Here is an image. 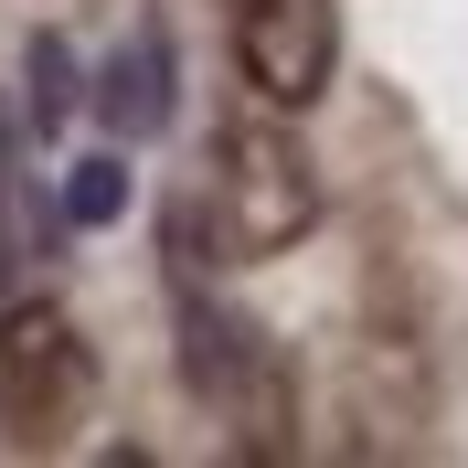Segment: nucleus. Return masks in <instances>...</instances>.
Instances as JSON below:
<instances>
[{"mask_svg":"<svg viewBox=\"0 0 468 468\" xmlns=\"http://www.w3.org/2000/svg\"><path fill=\"white\" fill-rule=\"evenodd\" d=\"M203 224L224 256L213 266H256V256H288L298 234L320 224V171H309V149L266 117H234L224 139H213V192H203Z\"/></svg>","mask_w":468,"mask_h":468,"instance_id":"obj_1","label":"nucleus"},{"mask_svg":"<svg viewBox=\"0 0 468 468\" xmlns=\"http://www.w3.org/2000/svg\"><path fill=\"white\" fill-rule=\"evenodd\" d=\"M224 22H234V75L277 117L330 96V75H341V0H224Z\"/></svg>","mask_w":468,"mask_h":468,"instance_id":"obj_2","label":"nucleus"},{"mask_svg":"<svg viewBox=\"0 0 468 468\" xmlns=\"http://www.w3.org/2000/svg\"><path fill=\"white\" fill-rule=\"evenodd\" d=\"M86 394H96V362L64 309H11L0 320V415H11L22 447H54L86 415Z\"/></svg>","mask_w":468,"mask_h":468,"instance_id":"obj_3","label":"nucleus"},{"mask_svg":"<svg viewBox=\"0 0 468 468\" xmlns=\"http://www.w3.org/2000/svg\"><path fill=\"white\" fill-rule=\"evenodd\" d=\"M96 107H107V128H128V139H149V128L171 117V54H160V22L107 64V96H96Z\"/></svg>","mask_w":468,"mask_h":468,"instance_id":"obj_4","label":"nucleus"},{"mask_svg":"<svg viewBox=\"0 0 468 468\" xmlns=\"http://www.w3.org/2000/svg\"><path fill=\"white\" fill-rule=\"evenodd\" d=\"M64 213H75V224H117V213H128V171H117V160H75Z\"/></svg>","mask_w":468,"mask_h":468,"instance_id":"obj_5","label":"nucleus"},{"mask_svg":"<svg viewBox=\"0 0 468 468\" xmlns=\"http://www.w3.org/2000/svg\"><path fill=\"white\" fill-rule=\"evenodd\" d=\"M64 75H75L64 43H32V107H43V117H64Z\"/></svg>","mask_w":468,"mask_h":468,"instance_id":"obj_6","label":"nucleus"}]
</instances>
